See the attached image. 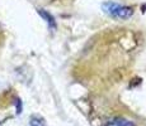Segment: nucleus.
I'll use <instances>...</instances> for the list:
<instances>
[{
    "instance_id": "7ed1b4c3",
    "label": "nucleus",
    "mask_w": 146,
    "mask_h": 126,
    "mask_svg": "<svg viewBox=\"0 0 146 126\" xmlns=\"http://www.w3.org/2000/svg\"><path fill=\"white\" fill-rule=\"evenodd\" d=\"M28 126H46L44 124V120L40 116H33L29 121V125Z\"/></svg>"
},
{
    "instance_id": "f03ea898",
    "label": "nucleus",
    "mask_w": 146,
    "mask_h": 126,
    "mask_svg": "<svg viewBox=\"0 0 146 126\" xmlns=\"http://www.w3.org/2000/svg\"><path fill=\"white\" fill-rule=\"evenodd\" d=\"M38 13L41 14V16L44 19V20L47 22V24L50 25V27L52 28V29H55V27H56V23H55V19H53V16L50 14L48 12H46V10H43V9H38Z\"/></svg>"
},
{
    "instance_id": "20e7f679",
    "label": "nucleus",
    "mask_w": 146,
    "mask_h": 126,
    "mask_svg": "<svg viewBox=\"0 0 146 126\" xmlns=\"http://www.w3.org/2000/svg\"><path fill=\"white\" fill-rule=\"evenodd\" d=\"M114 126H133V124H131V122L126 121V120H122V119H117L114 120L113 122H112Z\"/></svg>"
},
{
    "instance_id": "f257e3e1",
    "label": "nucleus",
    "mask_w": 146,
    "mask_h": 126,
    "mask_svg": "<svg viewBox=\"0 0 146 126\" xmlns=\"http://www.w3.org/2000/svg\"><path fill=\"white\" fill-rule=\"evenodd\" d=\"M102 9L106 14H108L109 16L116 18V19H128L133 14L132 8L118 4V3H113V1L103 3Z\"/></svg>"
}]
</instances>
